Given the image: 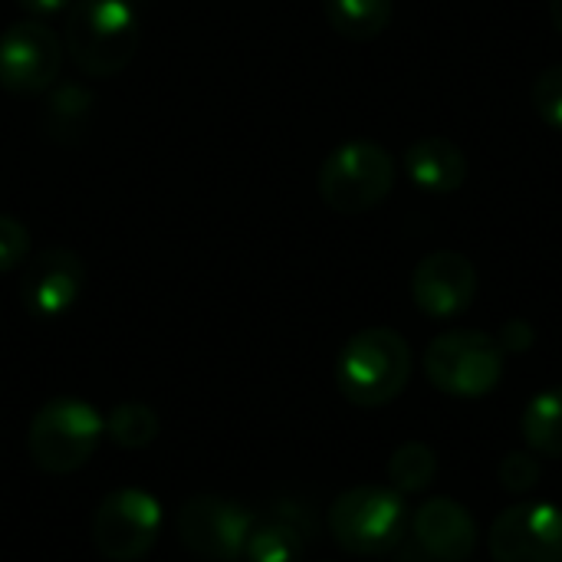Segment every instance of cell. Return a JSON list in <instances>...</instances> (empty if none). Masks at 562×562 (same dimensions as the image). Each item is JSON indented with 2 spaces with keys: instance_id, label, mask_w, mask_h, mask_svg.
<instances>
[{
  "instance_id": "obj_20",
  "label": "cell",
  "mask_w": 562,
  "mask_h": 562,
  "mask_svg": "<svg viewBox=\"0 0 562 562\" xmlns=\"http://www.w3.org/2000/svg\"><path fill=\"white\" fill-rule=\"evenodd\" d=\"M497 477H501L504 491H510V494H530L540 484V477H543L540 454H533V451H510L501 461Z\"/></svg>"
},
{
  "instance_id": "obj_10",
  "label": "cell",
  "mask_w": 562,
  "mask_h": 562,
  "mask_svg": "<svg viewBox=\"0 0 562 562\" xmlns=\"http://www.w3.org/2000/svg\"><path fill=\"white\" fill-rule=\"evenodd\" d=\"M494 562H562V510L557 504L507 507L487 537Z\"/></svg>"
},
{
  "instance_id": "obj_22",
  "label": "cell",
  "mask_w": 562,
  "mask_h": 562,
  "mask_svg": "<svg viewBox=\"0 0 562 562\" xmlns=\"http://www.w3.org/2000/svg\"><path fill=\"white\" fill-rule=\"evenodd\" d=\"M30 254V231L13 214H0V273L16 270Z\"/></svg>"
},
{
  "instance_id": "obj_5",
  "label": "cell",
  "mask_w": 562,
  "mask_h": 562,
  "mask_svg": "<svg viewBox=\"0 0 562 562\" xmlns=\"http://www.w3.org/2000/svg\"><path fill=\"white\" fill-rule=\"evenodd\" d=\"M319 198L336 214H366L395 188V158L379 142H346L333 148L316 178Z\"/></svg>"
},
{
  "instance_id": "obj_9",
  "label": "cell",
  "mask_w": 562,
  "mask_h": 562,
  "mask_svg": "<svg viewBox=\"0 0 562 562\" xmlns=\"http://www.w3.org/2000/svg\"><path fill=\"white\" fill-rule=\"evenodd\" d=\"M250 530L254 514L214 494H198L178 510V540L198 560L237 562L244 557Z\"/></svg>"
},
{
  "instance_id": "obj_13",
  "label": "cell",
  "mask_w": 562,
  "mask_h": 562,
  "mask_svg": "<svg viewBox=\"0 0 562 562\" xmlns=\"http://www.w3.org/2000/svg\"><path fill=\"white\" fill-rule=\"evenodd\" d=\"M412 533L418 547L441 562H464L477 550V524L451 497H435L412 514Z\"/></svg>"
},
{
  "instance_id": "obj_25",
  "label": "cell",
  "mask_w": 562,
  "mask_h": 562,
  "mask_svg": "<svg viewBox=\"0 0 562 562\" xmlns=\"http://www.w3.org/2000/svg\"><path fill=\"white\" fill-rule=\"evenodd\" d=\"M550 16H553V26L562 33V0H550Z\"/></svg>"
},
{
  "instance_id": "obj_4",
  "label": "cell",
  "mask_w": 562,
  "mask_h": 562,
  "mask_svg": "<svg viewBox=\"0 0 562 562\" xmlns=\"http://www.w3.org/2000/svg\"><path fill=\"white\" fill-rule=\"evenodd\" d=\"M102 438L105 418L89 402L53 398L33 415L26 428V451L43 474H72L92 461Z\"/></svg>"
},
{
  "instance_id": "obj_3",
  "label": "cell",
  "mask_w": 562,
  "mask_h": 562,
  "mask_svg": "<svg viewBox=\"0 0 562 562\" xmlns=\"http://www.w3.org/2000/svg\"><path fill=\"white\" fill-rule=\"evenodd\" d=\"M329 533L352 557H385L408 533V504L395 487L359 484L342 491L329 507Z\"/></svg>"
},
{
  "instance_id": "obj_11",
  "label": "cell",
  "mask_w": 562,
  "mask_h": 562,
  "mask_svg": "<svg viewBox=\"0 0 562 562\" xmlns=\"http://www.w3.org/2000/svg\"><path fill=\"white\" fill-rule=\"evenodd\" d=\"M477 296V270L464 254L435 250L412 273V300L428 319H454Z\"/></svg>"
},
{
  "instance_id": "obj_19",
  "label": "cell",
  "mask_w": 562,
  "mask_h": 562,
  "mask_svg": "<svg viewBox=\"0 0 562 562\" xmlns=\"http://www.w3.org/2000/svg\"><path fill=\"white\" fill-rule=\"evenodd\" d=\"M435 477H438V454L422 441L402 445L389 461V481L398 494H422L435 484Z\"/></svg>"
},
{
  "instance_id": "obj_7",
  "label": "cell",
  "mask_w": 562,
  "mask_h": 562,
  "mask_svg": "<svg viewBox=\"0 0 562 562\" xmlns=\"http://www.w3.org/2000/svg\"><path fill=\"white\" fill-rule=\"evenodd\" d=\"M161 530V504L142 487L112 491L92 517V543L109 562L142 560Z\"/></svg>"
},
{
  "instance_id": "obj_6",
  "label": "cell",
  "mask_w": 562,
  "mask_h": 562,
  "mask_svg": "<svg viewBox=\"0 0 562 562\" xmlns=\"http://www.w3.org/2000/svg\"><path fill=\"white\" fill-rule=\"evenodd\" d=\"M504 349L477 329H451L428 342L425 375L451 398H484L504 379Z\"/></svg>"
},
{
  "instance_id": "obj_1",
  "label": "cell",
  "mask_w": 562,
  "mask_h": 562,
  "mask_svg": "<svg viewBox=\"0 0 562 562\" xmlns=\"http://www.w3.org/2000/svg\"><path fill=\"white\" fill-rule=\"evenodd\" d=\"M412 382V346L389 326L356 333L336 359V385L356 408H385Z\"/></svg>"
},
{
  "instance_id": "obj_14",
  "label": "cell",
  "mask_w": 562,
  "mask_h": 562,
  "mask_svg": "<svg viewBox=\"0 0 562 562\" xmlns=\"http://www.w3.org/2000/svg\"><path fill=\"white\" fill-rule=\"evenodd\" d=\"M405 175L418 191L451 194L468 181V158L451 138L428 135L405 151Z\"/></svg>"
},
{
  "instance_id": "obj_12",
  "label": "cell",
  "mask_w": 562,
  "mask_h": 562,
  "mask_svg": "<svg viewBox=\"0 0 562 562\" xmlns=\"http://www.w3.org/2000/svg\"><path fill=\"white\" fill-rule=\"evenodd\" d=\"M82 286H86V267L79 254L66 247H49L40 257H33L20 283L26 310L40 319L66 316L79 303Z\"/></svg>"
},
{
  "instance_id": "obj_23",
  "label": "cell",
  "mask_w": 562,
  "mask_h": 562,
  "mask_svg": "<svg viewBox=\"0 0 562 562\" xmlns=\"http://www.w3.org/2000/svg\"><path fill=\"white\" fill-rule=\"evenodd\" d=\"M497 342H501V349H504L507 356H524V352L533 349L537 333H533V326H530L527 319H510V323H504Z\"/></svg>"
},
{
  "instance_id": "obj_8",
  "label": "cell",
  "mask_w": 562,
  "mask_h": 562,
  "mask_svg": "<svg viewBox=\"0 0 562 562\" xmlns=\"http://www.w3.org/2000/svg\"><path fill=\"white\" fill-rule=\"evenodd\" d=\"M63 40L43 20H20L0 33V86L13 95L49 92L63 69Z\"/></svg>"
},
{
  "instance_id": "obj_2",
  "label": "cell",
  "mask_w": 562,
  "mask_h": 562,
  "mask_svg": "<svg viewBox=\"0 0 562 562\" xmlns=\"http://www.w3.org/2000/svg\"><path fill=\"white\" fill-rule=\"evenodd\" d=\"M138 10L132 0H72L63 26V49L95 79L122 72L138 49Z\"/></svg>"
},
{
  "instance_id": "obj_21",
  "label": "cell",
  "mask_w": 562,
  "mask_h": 562,
  "mask_svg": "<svg viewBox=\"0 0 562 562\" xmlns=\"http://www.w3.org/2000/svg\"><path fill=\"white\" fill-rule=\"evenodd\" d=\"M533 109L550 128L562 132V63L543 69L537 76V82H533Z\"/></svg>"
},
{
  "instance_id": "obj_24",
  "label": "cell",
  "mask_w": 562,
  "mask_h": 562,
  "mask_svg": "<svg viewBox=\"0 0 562 562\" xmlns=\"http://www.w3.org/2000/svg\"><path fill=\"white\" fill-rule=\"evenodd\" d=\"M33 20H46V16H56V13H66L72 7V0H16Z\"/></svg>"
},
{
  "instance_id": "obj_16",
  "label": "cell",
  "mask_w": 562,
  "mask_h": 562,
  "mask_svg": "<svg viewBox=\"0 0 562 562\" xmlns=\"http://www.w3.org/2000/svg\"><path fill=\"white\" fill-rule=\"evenodd\" d=\"M527 448L540 458H562V385L530 398L520 418Z\"/></svg>"
},
{
  "instance_id": "obj_17",
  "label": "cell",
  "mask_w": 562,
  "mask_h": 562,
  "mask_svg": "<svg viewBox=\"0 0 562 562\" xmlns=\"http://www.w3.org/2000/svg\"><path fill=\"white\" fill-rule=\"evenodd\" d=\"M303 557V530L290 517H267L254 520V530L244 547L247 562H300Z\"/></svg>"
},
{
  "instance_id": "obj_15",
  "label": "cell",
  "mask_w": 562,
  "mask_h": 562,
  "mask_svg": "<svg viewBox=\"0 0 562 562\" xmlns=\"http://www.w3.org/2000/svg\"><path fill=\"white\" fill-rule=\"evenodd\" d=\"M323 13L339 36L352 43H369L389 30L395 3L392 0H323Z\"/></svg>"
},
{
  "instance_id": "obj_18",
  "label": "cell",
  "mask_w": 562,
  "mask_h": 562,
  "mask_svg": "<svg viewBox=\"0 0 562 562\" xmlns=\"http://www.w3.org/2000/svg\"><path fill=\"white\" fill-rule=\"evenodd\" d=\"M158 431H161V422H158L155 408L145 402H122L105 418V435L125 451L148 448L158 438Z\"/></svg>"
}]
</instances>
